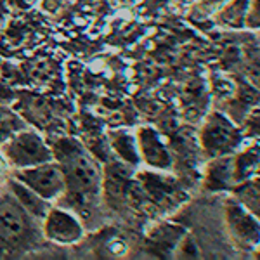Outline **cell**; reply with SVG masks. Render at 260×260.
Here are the masks:
<instances>
[{
  "instance_id": "3",
  "label": "cell",
  "mask_w": 260,
  "mask_h": 260,
  "mask_svg": "<svg viewBox=\"0 0 260 260\" xmlns=\"http://www.w3.org/2000/svg\"><path fill=\"white\" fill-rule=\"evenodd\" d=\"M241 141V134L233 123L219 113H213L203 127L201 142L210 156H224L231 153Z\"/></svg>"
},
{
  "instance_id": "10",
  "label": "cell",
  "mask_w": 260,
  "mask_h": 260,
  "mask_svg": "<svg viewBox=\"0 0 260 260\" xmlns=\"http://www.w3.org/2000/svg\"><path fill=\"white\" fill-rule=\"evenodd\" d=\"M224 2H228V0H201V6L207 11H215L217 7H220Z\"/></svg>"
},
{
  "instance_id": "2",
  "label": "cell",
  "mask_w": 260,
  "mask_h": 260,
  "mask_svg": "<svg viewBox=\"0 0 260 260\" xmlns=\"http://www.w3.org/2000/svg\"><path fill=\"white\" fill-rule=\"evenodd\" d=\"M14 179L45 201L59 198L64 192V177H62L61 167L54 161H44L39 165L18 169Z\"/></svg>"
},
{
  "instance_id": "1",
  "label": "cell",
  "mask_w": 260,
  "mask_h": 260,
  "mask_svg": "<svg viewBox=\"0 0 260 260\" xmlns=\"http://www.w3.org/2000/svg\"><path fill=\"white\" fill-rule=\"evenodd\" d=\"M57 165L61 167L64 177V191L77 205H89L95 200L101 189V174L94 160L73 142H66L61 149Z\"/></svg>"
},
{
  "instance_id": "6",
  "label": "cell",
  "mask_w": 260,
  "mask_h": 260,
  "mask_svg": "<svg viewBox=\"0 0 260 260\" xmlns=\"http://www.w3.org/2000/svg\"><path fill=\"white\" fill-rule=\"evenodd\" d=\"M28 222L24 219V210L16 201H0V241L12 243L18 241L26 231Z\"/></svg>"
},
{
  "instance_id": "11",
  "label": "cell",
  "mask_w": 260,
  "mask_h": 260,
  "mask_svg": "<svg viewBox=\"0 0 260 260\" xmlns=\"http://www.w3.org/2000/svg\"><path fill=\"white\" fill-rule=\"evenodd\" d=\"M0 169H2V160H0Z\"/></svg>"
},
{
  "instance_id": "9",
  "label": "cell",
  "mask_w": 260,
  "mask_h": 260,
  "mask_svg": "<svg viewBox=\"0 0 260 260\" xmlns=\"http://www.w3.org/2000/svg\"><path fill=\"white\" fill-rule=\"evenodd\" d=\"M11 189H12V196H14V200L18 201L21 205V208H23L26 213H30V215L37 217V219H44L45 215H47V201L42 200L39 194H35L31 189H28L26 186H23L21 182L18 180H14V182L11 184Z\"/></svg>"
},
{
  "instance_id": "4",
  "label": "cell",
  "mask_w": 260,
  "mask_h": 260,
  "mask_svg": "<svg viewBox=\"0 0 260 260\" xmlns=\"http://www.w3.org/2000/svg\"><path fill=\"white\" fill-rule=\"evenodd\" d=\"M4 153H6L7 160L11 163H14L18 169L39 165V163H44V161H50V158H52L47 146L44 144V141L33 132H24V134L16 136L14 139L6 146Z\"/></svg>"
},
{
  "instance_id": "5",
  "label": "cell",
  "mask_w": 260,
  "mask_h": 260,
  "mask_svg": "<svg viewBox=\"0 0 260 260\" xmlns=\"http://www.w3.org/2000/svg\"><path fill=\"white\" fill-rule=\"evenodd\" d=\"M44 234L50 241L59 245H73L82 240L83 229L73 213L54 208L44 217Z\"/></svg>"
},
{
  "instance_id": "8",
  "label": "cell",
  "mask_w": 260,
  "mask_h": 260,
  "mask_svg": "<svg viewBox=\"0 0 260 260\" xmlns=\"http://www.w3.org/2000/svg\"><path fill=\"white\" fill-rule=\"evenodd\" d=\"M229 222H231V228H233V231L236 233V236L241 241L257 243L258 228L253 215H250L241 207H229Z\"/></svg>"
},
{
  "instance_id": "7",
  "label": "cell",
  "mask_w": 260,
  "mask_h": 260,
  "mask_svg": "<svg viewBox=\"0 0 260 260\" xmlns=\"http://www.w3.org/2000/svg\"><path fill=\"white\" fill-rule=\"evenodd\" d=\"M137 146H139L141 156L148 165L154 169H169L170 167V154L165 144L160 141L158 134L153 128L144 127L137 132Z\"/></svg>"
}]
</instances>
